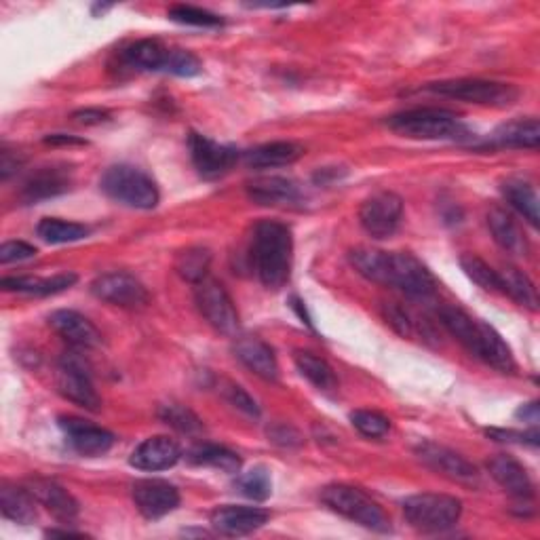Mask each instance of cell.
<instances>
[{"label":"cell","mask_w":540,"mask_h":540,"mask_svg":"<svg viewBox=\"0 0 540 540\" xmlns=\"http://www.w3.org/2000/svg\"><path fill=\"white\" fill-rule=\"evenodd\" d=\"M171 57V49L165 47L161 41H154V38H144L129 45L123 51V62L142 72H167V64Z\"/></svg>","instance_id":"d4e9b609"},{"label":"cell","mask_w":540,"mask_h":540,"mask_svg":"<svg viewBox=\"0 0 540 540\" xmlns=\"http://www.w3.org/2000/svg\"><path fill=\"white\" fill-rule=\"evenodd\" d=\"M294 363L298 372L313 384L315 389L319 391H336L338 389V378L332 370V365L327 363L325 359H321L319 355L311 353V351H296L294 353Z\"/></svg>","instance_id":"1f68e13d"},{"label":"cell","mask_w":540,"mask_h":540,"mask_svg":"<svg viewBox=\"0 0 540 540\" xmlns=\"http://www.w3.org/2000/svg\"><path fill=\"white\" fill-rule=\"evenodd\" d=\"M441 325L462 344L465 349L479 359L481 340H484V321L473 319L469 313L458 306H441L439 308Z\"/></svg>","instance_id":"603a6c76"},{"label":"cell","mask_w":540,"mask_h":540,"mask_svg":"<svg viewBox=\"0 0 540 540\" xmlns=\"http://www.w3.org/2000/svg\"><path fill=\"white\" fill-rule=\"evenodd\" d=\"M72 186V171L68 167H43L34 171L22 188L26 203H38L45 199L60 197Z\"/></svg>","instance_id":"7402d4cb"},{"label":"cell","mask_w":540,"mask_h":540,"mask_svg":"<svg viewBox=\"0 0 540 540\" xmlns=\"http://www.w3.org/2000/svg\"><path fill=\"white\" fill-rule=\"evenodd\" d=\"M211 528L224 536H247L268 522V511L258 507L224 505L209 515Z\"/></svg>","instance_id":"e0dca14e"},{"label":"cell","mask_w":540,"mask_h":540,"mask_svg":"<svg viewBox=\"0 0 540 540\" xmlns=\"http://www.w3.org/2000/svg\"><path fill=\"white\" fill-rule=\"evenodd\" d=\"M188 148L192 165L197 167L203 178L216 180L226 176V173L235 167L239 161V150L235 146L218 144L214 140L205 138L201 133L188 135Z\"/></svg>","instance_id":"4fadbf2b"},{"label":"cell","mask_w":540,"mask_h":540,"mask_svg":"<svg viewBox=\"0 0 540 540\" xmlns=\"http://www.w3.org/2000/svg\"><path fill=\"white\" fill-rule=\"evenodd\" d=\"M492 439L496 441H505V443H528V446H538V431H528V433H522V431H511V429H488L486 431Z\"/></svg>","instance_id":"7dc6e473"},{"label":"cell","mask_w":540,"mask_h":540,"mask_svg":"<svg viewBox=\"0 0 540 540\" xmlns=\"http://www.w3.org/2000/svg\"><path fill=\"white\" fill-rule=\"evenodd\" d=\"M91 294L102 302L129 308V311H140L150 302V294L144 283L129 273H121V270L100 275L91 283Z\"/></svg>","instance_id":"7c38bea8"},{"label":"cell","mask_w":540,"mask_h":540,"mask_svg":"<svg viewBox=\"0 0 540 540\" xmlns=\"http://www.w3.org/2000/svg\"><path fill=\"white\" fill-rule=\"evenodd\" d=\"M60 429L66 435L68 446L81 456H102L114 446V435L110 431L81 418H60Z\"/></svg>","instance_id":"9a60e30c"},{"label":"cell","mask_w":540,"mask_h":540,"mask_svg":"<svg viewBox=\"0 0 540 540\" xmlns=\"http://www.w3.org/2000/svg\"><path fill=\"white\" fill-rule=\"evenodd\" d=\"M169 19L176 24L184 26H197V28H216L222 26V17L216 13H209L199 7H190V5H176L169 9Z\"/></svg>","instance_id":"60d3db41"},{"label":"cell","mask_w":540,"mask_h":540,"mask_svg":"<svg viewBox=\"0 0 540 540\" xmlns=\"http://www.w3.org/2000/svg\"><path fill=\"white\" fill-rule=\"evenodd\" d=\"M209 264H211V254L205 247H188L182 254H178L176 260V270L182 279L190 283H199L201 279L209 277Z\"/></svg>","instance_id":"74e56055"},{"label":"cell","mask_w":540,"mask_h":540,"mask_svg":"<svg viewBox=\"0 0 540 540\" xmlns=\"http://www.w3.org/2000/svg\"><path fill=\"white\" fill-rule=\"evenodd\" d=\"M416 456L422 465H427L437 475L454 481V484L469 488L481 486V475L473 462L446 446H437L433 441H422L416 446Z\"/></svg>","instance_id":"30bf717a"},{"label":"cell","mask_w":540,"mask_h":540,"mask_svg":"<svg viewBox=\"0 0 540 540\" xmlns=\"http://www.w3.org/2000/svg\"><path fill=\"white\" fill-rule=\"evenodd\" d=\"M36 233L43 241L51 245H64V243H76L89 237V226L79 222H68L60 218H45L38 222Z\"/></svg>","instance_id":"836d02e7"},{"label":"cell","mask_w":540,"mask_h":540,"mask_svg":"<svg viewBox=\"0 0 540 540\" xmlns=\"http://www.w3.org/2000/svg\"><path fill=\"white\" fill-rule=\"evenodd\" d=\"M488 471L496 484L517 500H530L534 496V484L524 465L513 456L498 454L488 462Z\"/></svg>","instance_id":"44dd1931"},{"label":"cell","mask_w":540,"mask_h":540,"mask_svg":"<svg viewBox=\"0 0 540 540\" xmlns=\"http://www.w3.org/2000/svg\"><path fill=\"white\" fill-rule=\"evenodd\" d=\"M247 195L258 205H298L302 201L300 186L283 176H264L247 184Z\"/></svg>","instance_id":"cb8c5ba5"},{"label":"cell","mask_w":540,"mask_h":540,"mask_svg":"<svg viewBox=\"0 0 540 540\" xmlns=\"http://www.w3.org/2000/svg\"><path fill=\"white\" fill-rule=\"evenodd\" d=\"M49 325L53 327L57 336L68 342L76 351L95 349V346L102 344V334L98 327H95L85 315L76 311H66V308H62V311L51 313Z\"/></svg>","instance_id":"2e32d148"},{"label":"cell","mask_w":540,"mask_h":540,"mask_svg":"<svg viewBox=\"0 0 540 540\" xmlns=\"http://www.w3.org/2000/svg\"><path fill=\"white\" fill-rule=\"evenodd\" d=\"M382 313H384V319H387V323L393 327V330L397 334H401L403 338L405 336H412L414 332V321L410 317V313L405 311L403 306L395 304V302H387L382 306Z\"/></svg>","instance_id":"ee69618b"},{"label":"cell","mask_w":540,"mask_h":540,"mask_svg":"<svg viewBox=\"0 0 540 540\" xmlns=\"http://www.w3.org/2000/svg\"><path fill=\"white\" fill-rule=\"evenodd\" d=\"M133 505L146 519L154 522L180 507V492L165 479H140L131 486Z\"/></svg>","instance_id":"5bb4252c"},{"label":"cell","mask_w":540,"mask_h":540,"mask_svg":"<svg viewBox=\"0 0 540 540\" xmlns=\"http://www.w3.org/2000/svg\"><path fill=\"white\" fill-rule=\"evenodd\" d=\"M235 488L243 496L256 500V503H264L270 492H273V479H270V473L264 467H256L239 475L235 481Z\"/></svg>","instance_id":"f35d334b"},{"label":"cell","mask_w":540,"mask_h":540,"mask_svg":"<svg viewBox=\"0 0 540 540\" xmlns=\"http://www.w3.org/2000/svg\"><path fill=\"white\" fill-rule=\"evenodd\" d=\"M104 195L133 209H154L159 205V188L146 171L133 165H112L100 180Z\"/></svg>","instance_id":"5b68a950"},{"label":"cell","mask_w":540,"mask_h":540,"mask_svg":"<svg viewBox=\"0 0 540 540\" xmlns=\"http://www.w3.org/2000/svg\"><path fill=\"white\" fill-rule=\"evenodd\" d=\"M182 458V450L176 441L165 435L148 437L142 441L138 448L133 450L129 462L131 467L140 471H165L178 465V460Z\"/></svg>","instance_id":"d6986e66"},{"label":"cell","mask_w":540,"mask_h":540,"mask_svg":"<svg viewBox=\"0 0 540 540\" xmlns=\"http://www.w3.org/2000/svg\"><path fill=\"white\" fill-rule=\"evenodd\" d=\"M304 148L296 142H270L245 152V163L252 169H275L296 163Z\"/></svg>","instance_id":"4316f807"},{"label":"cell","mask_w":540,"mask_h":540,"mask_svg":"<svg viewBox=\"0 0 540 540\" xmlns=\"http://www.w3.org/2000/svg\"><path fill=\"white\" fill-rule=\"evenodd\" d=\"M427 91L443 95V98L490 106V108H507L517 102L519 91L509 83L481 81V79H452L427 85Z\"/></svg>","instance_id":"52a82bcc"},{"label":"cell","mask_w":540,"mask_h":540,"mask_svg":"<svg viewBox=\"0 0 540 540\" xmlns=\"http://www.w3.org/2000/svg\"><path fill=\"white\" fill-rule=\"evenodd\" d=\"M201 62L197 55H192L190 51L184 49H171V57L167 64V74L176 76H197L201 72Z\"/></svg>","instance_id":"7bdbcfd3"},{"label":"cell","mask_w":540,"mask_h":540,"mask_svg":"<svg viewBox=\"0 0 540 540\" xmlns=\"http://www.w3.org/2000/svg\"><path fill=\"white\" fill-rule=\"evenodd\" d=\"M235 357L245 365L249 372L266 382L279 380V363L275 351L258 336H239L235 340Z\"/></svg>","instance_id":"ffe728a7"},{"label":"cell","mask_w":540,"mask_h":540,"mask_svg":"<svg viewBox=\"0 0 540 540\" xmlns=\"http://www.w3.org/2000/svg\"><path fill=\"white\" fill-rule=\"evenodd\" d=\"M188 460L192 465L199 467H211L220 469L224 473H239L241 471V458L233 450L224 446H211V443H203V446L195 448L188 454Z\"/></svg>","instance_id":"e575fe53"},{"label":"cell","mask_w":540,"mask_h":540,"mask_svg":"<svg viewBox=\"0 0 540 540\" xmlns=\"http://www.w3.org/2000/svg\"><path fill=\"white\" fill-rule=\"evenodd\" d=\"M387 125L410 140H465L469 138V129L460 123L454 112L439 108H414L405 110L387 121Z\"/></svg>","instance_id":"3957f363"},{"label":"cell","mask_w":540,"mask_h":540,"mask_svg":"<svg viewBox=\"0 0 540 540\" xmlns=\"http://www.w3.org/2000/svg\"><path fill=\"white\" fill-rule=\"evenodd\" d=\"M351 422L363 437H370V439H382V437H387L391 431V420L378 412H372V410L353 412Z\"/></svg>","instance_id":"b9f144b4"},{"label":"cell","mask_w":540,"mask_h":540,"mask_svg":"<svg viewBox=\"0 0 540 540\" xmlns=\"http://www.w3.org/2000/svg\"><path fill=\"white\" fill-rule=\"evenodd\" d=\"M47 536H83V534L72 530H47Z\"/></svg>","instance_id":"db71d44e"},{"label":"cell","mask_w":540,"mask_h":540,"mask_svg":"<svg viewBox=\"0 0 540 540\" xmlns=\"http://www.w3.org/2000/svg\"><path fill=\"white\" fill-rule=\"evenodd\" d=\"M403 218V201L395 192H376L365 199L359 209V222L372 239H389L395 235Z\"/></svg>","instance_id":"8fae6325"},{"label":"cell","mask_w":540,"mask_h":540,"mask_svg":"<svg viewBox=\"0 0 540 540\" xmlns=\"http://www.w3.org/2000/svg\"><path fill=\"white\" fill-rule=\"evenodd\" d=\"M108 117L110 114L106 110H98V108H87V110H79L72 114V119L81 125H100L108 121Z\"/></svg>","instance_id":"681fc988"},{"label":"cell","mask_w":540,"mask_h":540,"mask_svg":"<svg viewBox=\"0 0 540 540\" xmlns=\"http://www.w3.org/2000/svg\"><path fill=\"white\" fill-rule=\"evenodd\" d=\"M19 165H22V159L15 152L3 148V152H0V176H3V180H9L13 173H17Z\"/></svg>","instance_id":"f907efd6"},{"label":"cell","mask_w":540,"mask_h":540,"mask_svg":"<svg viewBox=\"0 0 540 540\" xmlns=\"http://www.w3.org/2000/svg\"><path fill=\"white\" fill-rule=\"evenodd\" d=\"M403 515L414 530L422 534H437L458 524L462 503L448 494H414L403 500Z\"/></svg>","instance_id":"8992f818"},{"label":"cell","mask_w":540,"mask_h":540,"mask_svg":"<svg viewBox=\"0 0 540 540\" xmlns=\"http://www.w3.org/2000/svg\"><path fill=\"white\" fill-rule=\"evenodd\" d=\"M321 500L327 509L346 519H351L353 524H359L378 534L391 532L389 515L384 513V509L372 496H368L359 488L344 486V484L327 486L321 492Z\"/></svg>","instance_id":"277c9868"},{"label":"cell","mask_w":540,"mask_h":540,"mask_svg":"<svg viewBox=\"0 0 540 540\" xmlns=\"http://www.w3.org/2000/svg\"><path fill=\"white\" fill-rule=\"evenodd\" d=\"M36 503L38 500L28 488L13 484H3V488H0V511L15 524H32L36 519Z\"/></svg>","instance_id":"83f0119b"},{"label":"cell","mask_w":540,"mask_h":540,"mask_svg":"<svg viewBox=\"0 0 540 540\" xmlns=\"http://www.w3.org/2000/svg\"><path fill=\"white\" fill-rule=\"evenodd\" d=\"M503 195H505L507 203L517 211L519 216H524V220L528 224H532L534 228L538 226V220H540V203H538L536 188L528 180L509 178L503 184Z\"/></svg>","instance_id":"4dcf8cb0"},{"label":"cell","mask_w":540,"mask_h":540,"mask_svg":"<svg viewBox=\"0 0 540 540\" xmlns=\"http://www.w3.org/2000/svg\"><path fill=\"white\" fill-rule=\"evenodd\" d=\"M498 273H500V283H503V294L511 296L517 304L530 308V311H536L538 296H536V287L528 279V275L515 266H507L505 270H498Z\"/></svg>","instance_id":"d590c367"},{"label":"cell","mask_w":540,"mask_h":540,"mask_svg":"<svg viewBox=\"0 0 540 540\" xmlns=\"http://www.w3.org/2000/svg\"><path fill=\"white\" fill-rule=\"evenodd\" d=\"M515 416H517V418H522L524 422L534 424V427H536V424H538V401H532V403H528V405H522V408L517 410Z\"/></svg>","instance_id":"816d5d0a"},{"label":"cell","mask_w":540,"mask_h":540,"mask_svg":"<svg viewBox=\"0 0 540 540\" xmlns=\"http://www.w3.org/2000/svg\"><path fill=\"white\" fill-rule=\"evenodd\" d=\"M74 273H60L47 279H32V277H7L3 279L5 292H19V294H32V296H53L70 289L76 283Z\"/></svg>","instance_id":"f1b7e54d"},{"label":"cell","mask_w":540,"mask_h":540,"mask_svg":"<svg viewBox=\"0 0 540 540\" xmlns=\"http://www.w3.org/2000/svg\"><path fill=\"white\" fill-rule=\"evenodd\" d=\"M349 260L361 277L399 289L401 294L416 300L433 296L437 289L431 270L408 252H380V249L357 247L349 254Z\"/></svg>","instance_id":"6da1fadb"},{"label":"cell","mask_w":540,"mask_h":540,"mask_svg":"<svg viewBox=\"0 0 540 540\" xmlns=\"http://www.w3.org/2000/svg\"><path fill=\"white\" fill-rule=\"evenodd\" d=\"M159 414H161V420H163L165 424H169L171 429H176V431H180V433L192 435V433L203 431V422H201V418H199L195 412H192V410L184 408V405H180V403L163 405Z\"/></svg>","instance_id":"ab89813d"},{"label":"cell","mask_w":540,"mask_h":540,"mask_svg":"<svg viewBox=\"0 0 540 540\" xmlns=\"http://www.w3.org/2000/svg\"><path fill=\"white\" fill-rule=\"evenodd\" d=\"M460 266L465 270L467 277L475 281L481 289L494 294H503V283H500V273L494 270L488 262L481 260L475 254H462L460 256Z\"/></svg>","instance_id":"8d00e7d4"},{"label":"cell","mask_w":540,"mask_h":540,"mask_svg":"<svg viewBox=\"0 0 540 540\" xmlns=\"http://www.w3.org/2000/svg\"><path fill=\"white\" fill-rule=\"evenodd\" d=\"M195 302L199 313L216 332L226 336H235L239 332L237 306L218 279L205 277L195 283Z\"/></svg>","instance_id":"ba28073f"},{"label":"cell","mask_w":540,"mask_h":540,"mask_svg":"<svg viewBox=\"0 0 540 540\" xmlns=\"http://www.w3.org/2000/svg\"><path fill=\"white\" fill-rule=\"evenodd\" d=\"M488 228L494 241L509 254H522L526 252V241L517 222L503 207H492L488 211Z\"/></svg>","instance_id":"f546056e"},{"label":"cell","mask_w":540,"mask_h":540,"mask_svg":"<svg viewBox=\"0 0 540 540\" xmlns=\"http://www.w3.org/2000/svg\"><path fill=\"white\" fill-rule=\"evenodd\" d=\"M47 144L51 146H70V144H87L85 140H79L74 138V135H64V133H55V135H49V138H45Z\"/></svg>","instance_id":"f5cc1de1"},{"label":"cell","mask_w":540,"mask_h":540,"mask_svg":"<svg viewBox=\"0 0 540 540\" xmlns=\"http://www.w3.org/2000/svg\"><path fill=\"white\" fill-rule=\"evenodd\" d=\"M540 144L538 119H515L500 125L490 135V146L494 148H530L536 150Z\"/></svg>","instance_id":"484cf974"},{"label":"cell","mask_w":540,"mask_h":540,"mask_svg":"<svg viewBox=\"0 0 540 540\" xmlns=\"http://www.w3.org/2000/svg\"><path fill=\"white\" fill-rule=\"evenodd\" d=\"M57 391L68 401L81 405V408L89 412H98L102 405V399L93 387L87 363L76 353V349L66 353L60 359V365H57Z\"/></svg>","instance_id":"9c48e42d"},{"label":"cell","mask_w":540,"mask_h":540,"mask_svg":"<svg viewBox=\"0 0 540 540\" xmlns=\"http://www.w3.org/2000/svg\"><path fill=\"white\" fill-rule=\"evenodd\" d=\"M28 490L34 494V498L41 503L57 522L62 524H72L76 517H79V503L76 498L53 479L45 477H34L28 481Z\"/></svg>","instance_id":"ac0fdd59"},{"label":"cell","mask_w":540,"mask_h":540,"mask_svg":"<svg viewBox=\"0 0 540 540\" xmlns=\"http://www.w3.org/2000/svg\"><path fill=\"white\" fill-rule=\"evenodd\" d=\"M268 437L273 443H279V446H300L302 437L296 429L287 427V424H277V427L268 429Z\"/></svg>","instance_id":"c3c4849f"},{"label":"cell","mask_w":540,"mask_h":540,"mask_svg":"<svg viewBox=\"0 0 540 540\" xmlns=\"http://www.w3.org/2000/svg\"><path fill=\"white\" fill-rule=\"evenodd\" d=\"M479 359L488 363L490 368H494L500 374H513L517 370L513 353L507 346V342L488 323H484V340H481Z\"/></svg>","instance_id":"d6a6232c"},{"label":"cell","mask_w":540,"mask_h":540,"mask_svg":"<svg viewBox=\"0 0 540 540\" xmlns=\"http://www.w3.org/2000/svg\"><path fill=\"white\" fill-rule=\"evenodd\" d=\"M36 256V247L24 241H7L0 245V262L13 264V262H26Z\"/></svg>","instance_id":"bcb514c9"},{"label":"cell","mask_w":540,"mask_h":540,"mask_svg":"<svg viewBox=\"0 0 540 540\" xmlns=\"http://www.w3.org/2000/svg\"><path fill=\"white\" fill-rule=\"evenodd\" d=\"M294 239L292 230L281 222L264 220L254 228L252 237V262L256 275L266 289H279L292 275Z\"/></svg>","instance_id":"7a4b0ae2"},{"label":"cell","mask_w":540,"mask_h":540,"mask_svg":"<svg viewBox=\"0 0 540 540\" xmlns=\"http://www.w3.org/2000/svg\"><path fill=\"white\" fill-rule=\"evenodd\" d=\"M226 399L230 401V405H235V408L247 416L258 418L260 416V405L256 403V399L249 395L245 389H241L239 384H228L224 391Z\"/></svg>","instance_id":"f6af8a7d"}]
</instances>
